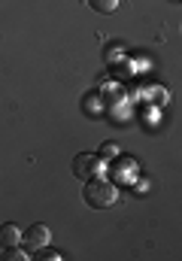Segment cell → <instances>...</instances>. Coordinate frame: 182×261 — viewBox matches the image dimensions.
Segmentation results:
<instances>
[{
    "mask_svg": "<svg viewBox=\"0 0 182 261\" xmlns=\"http://www.w3.org/2000/svg\"><path fill=\"white\" fill-rule=\"evenodd\" d=\"M34 258H37V261H64V252L52 249V246H43V249H37V252H34Z\"/></svg>",
    "mask_w": 182,
    "mask_h": 261,
    "instance_id": "10",
    "label": "cell"
},
{
    "mask_svg": "<svg viewBox=\"0 0 182 261\" xmlns=\"http://www.w3.org/2000/svg\"><path fill=\"white\" fill-rule=\"evenodd\" d=\"M88 6H91L94 12L110 15V12H116V9H119V0H88Z\"/></svg>",
    "mask_w": 182,
    "mask_h": 261,
    "instance_id": "9",
    "label": "cell"
},
{
    "mask_svg": "<svg viewBox=\"0 0 182 261\" xmlns=\"http://www.w3.org/2000/svg\"><path fill=\"white\" fill-rule=\"evenodd\" d=\"M107 161H100L94 152H79L73 158V173L76 179H94V176H107Z\"/></svg>",
    "mask_w": 182,
    "mask_h": 261,
    "instance_id": "2",
    "label": "cell"
},
{
    "mask_svg": "<svg viewBox=\"0 0 182 261\" xmlns=\"http://www.w3.org/2000/svg\"><path fill=\"white\" fill-rule=\"evenodd\" d=\"M85 203L94 206V210H103V206H113L119 200V186L107 176H94V179H85Z\"/></svg>",
    "mask_w": 182,
    "mask_h": 261,
    "instance_id": "1",
    "label": "cell"
},
{
    "mask_svg": "<svg viewBox=\"0 0 182 261\" xmlns=\"http://www.w3.org/2000/svg\"><path fill=\"white\" fill-rule=\"evenodd\" d=\"M49 243H52V231H49L46 225H40V222H37V225H31L28 231H21V246H24L31 255H34L37 249L49 246Z\"/></svg>",
    "mask_w": 182,
    "mask_h": 261,
    "instance_id": "3",
    "label": "cell"
},
{
    "mask_svg": "<svg viewBox=\"0 0 182 261\" xmlns=\"http://www.w3.org/2000/svg\"><path fill=\"white\" fill-rule=\"evenodd\" d=\"M137 170H140V164H137V158H124V155H116L113 158V167H107V173H113V179L116 182H134L137 179Z\"/></svg>",
    "mask_w": 182,
    "mask_h": 261,
    "instance_id": "4",
    "label": "cell"
},
{
    "mask_svg": "<svg viewBox=\"0 0 182 261\" xmlns=\"http://www.w3.org/2000/svg\"><path fill=\"white\" fill-rule=\"evenodd\" d=\"M82 110H85V116H103V113H107V97H103V91H88L85 100H82Z\"/></svg>",
    "mask_w": 182,
    "mask_h": 261,
    "instance_id": "5",
    "label": "cell"
},
{
    "mask_svg": "<svg viewBox=\"0 0 182 261\" xmlns=\"http://www.w3.org/2000/svg\"><path fill=\"white\" fill-rule=\"evenodd\" d=\"M94 155H97L100 161H107V164H110V161H113V158L119 155V143H113V140H107V143H103V146H100V149H97Z\"/></svg>",
    "mask_w": 182,
    "mask_h": 261,
    "instance_id": "8",
    "label": "cell"
},
{
    "mask_svg": "<svg viewBox=\"0 0 182 261\" xmlns=\"http://www.w3.org/2000/svg\"><path fill=\"white\" fill-rule=\"evenodd\" d=\"M28 258H31V252H28L21 243H18V246H6V249H3V261H28Z\"/></svg>",
    "mask_w": 182,
    "mask_h": 261,
    "instance_id": "7",
    "label": "cell"
},
{
    "mask_svg": "<svg viewBox=\"0 0 182 261\" xmlns=\"http://www.w3.org/2000/svg\"><path fill=\"white\" fill-rule=\"evenodd\" d=\"M18 243H21V228L12 225V222L0 225V246L6 249V246H18Z\"/></svg>",
    "mask_w": 182,
    "mask_h": 261,
    "instance_id": "6",
    "label": "cell"
}]
</instances>
